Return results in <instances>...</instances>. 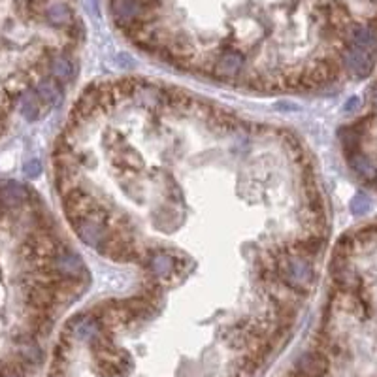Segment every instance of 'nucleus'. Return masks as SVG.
I'll return each instance as SVG.
<instances>
[{"instance_id": "obj_4", "label": "nucleus", "mask_w": 377, "mask_h": 377, "mask_svg": "<svg viewBox=\"0 0 377 377\" xmlns=\"http://www.w3.org/2000/svg\"><path fill=\"white\" fill-rule=\"evenodd\" d=\"M340 59L343 68L348 70L351 76L355 78H366L370 76V72L373 70V62H376V57L370 55L364 49L353 48V46H345V48L340 51Z\"/></svg>"}, {"instance_id": "obj_8", "label": "nucleus", "mask_w": 377, "mask_h": 377, "mask_svg": "<svg viewBox=\"0 0 377 377\" xmlns=\"http://www.w3.org/2000/svg\"><path fill=\"white\" fill-rule=\"evenodd\" d=\"M147 270H151L155 276L159 277H174L176 272V258L172 255H168L166 251H150L147 258Z\"/></svg>"}, {"instance_id": "obj_1", "label": "nucleus", "mask_w": 377, "mask_h": 377, "mask_svg": "<svg viewBox=\"0 0 377 377\" xmlns=\"http://www.w3.org/2000/svg\"><path fill=\"white\" fill-rule=\"evenodd\" d=\"M277 272H279V279H282L283 285L300 294V296L310 293V289L315 282V270L312 266V260L294 257V255L279 260Z\"/></svg>"}, {"instance_id": "obj_13", "label": "nucleus", "mask_w": 377, "mask_h": 377, "mask_svg": "<svg viewBox=\"0 0 377 377\" xmlns=\"http://www.w3.org/2000/svg\"><path fill=\"white\" fill-rule=\"evenodd\" d=\"M46 18L55 27H66V25L72 23V12H70V8L66 6L65 2H51L46 8Z\"/></svg>"}, {"instance_id": "obj_2", "label": "nucleus", "mask_w": 377, "mask_h": 377, "mask_svg": "<svg viewBox=\"0 0 377 377\" xmlns=\"http://www.w3.org/2000/svg\"><path fill=\"white\" fill-rule=\"evenodd\" d=\"M72 227L85 246L95 247L98 251H100V247L104 246V242H106L110 236L108 216H106V211L102 210L91 213L89 217H84V219L74 221Z\"/></svg>"}, {"instance_id": "obj_3", "label": "nucleus", "mask_w": 377, "mask_h": 377, "mask_svg": "<svg viewBox=\"0 0 377 377\" xmlns=\"http://www.w3.org/2000/svg\"><path fill=\"white\" fill-rule=\"evenodd\" d=\"M112 13H114L115 23L123 30L136 23L153 21L142 0H112Z\"/></svg>"}, {"instance_id": "obj_7", "label": "nucleus", "mask_w": 377, "mask_h": 377, "mask_svg": "<svg viewBox=\"0 0 377 377\" xmlns=\"http://www.w3.org/2000/svg\"><path fill=\"white\" fill-rule=\"evenodd\" d=\"M244 55L236 49H225L211 65V74L221 79H236L244 70Z\"/></svg>"}, {"instance_id": "obj_15", "label": "nucleus", "mask_w": 377, "mask_h": 377, "mask_svg": "<svg viewBox=\"0 0 377 377\" xmlns=\"http://www.w3.org/2000/svg\"><path fill=\"white\" fill-rule=\"evenodd\" d=\"M370 198L362 194V192L355 194L353 200H351V213H353V216H366V213L370 211Z\"/></svg>"}, {"instance_id": "obj_14", "label": "nucleus", "mask_w": 377, "mask_h": 377, "mask_svg": "<svg viewBox=\"0 0 377 377\" xmlns=\"http://www.w3.org/2000/svg\"><path fill=\"white\" fill-rule=\"evenodd\" d=\"M25 364L19 359L8 360L0 366V377H25Z\"/></svg>"}, {"instance_id": "obj_10", "label": "nucleus", "mask_w": 377, "mask_h": 377, "mask_svg": "<svg viewBox=\"0 0 377 377\" xmlns=\"http://www.w3.org/2000/svg\"><path fill=\"white\" fill-rule=\"evenodd\" d=\"M18 102H19V110H21V115H23L25 119L27 121L40 119L44 102L38 98V95L34 91H25V93H21Z\"/></svg>"}, {"instance_id": "obj_20", "label": "nucleus", "mask_w": 377, "mask_h": 377, "mask_svg": "<svg viewBox=\"0 0 377 377\" xmlns=\"http://www.w3.org/2000/svg\"><path fill=\"white\" fill-rule=\"evenodd\" d=\"M370 2H371V4H376V6H377V0H370Z\"/></svg>"}, {"instance_id": "obj_12", "label": "nucleus", "mask_w": 377, "mask_h": 377, "mask_svg": "<svg viewBox=\"0 0 377 377\" xmlns=\"http://www.w3.org/2000/svg\"><path fill=\"white\" fill-rule=\"evenodd\" d=\"M348 162H349V166H351V170H355L357 174L362 176L364 180L373 181V176H376V166H373V162L370 161V157L364 155L362 151H359V153L348 157Z\"/></svg>"}, {"instance_id": "obj_18", "label": "nucleus", "mask_w": 377, "mask_h": 377, "mask_svg": "<svg viewBox=\"0 0 377 377\" xmlns=\"http://www.w3.org/2000/svg\"><path fill=\"white\" fill-rule=\"evenodd\" d=\"M371 102H373V106L377 108V85L371 89Z\"/></svg>"}, {"instance_id": "obj_11", "label": "nucleus", "mask_w": 377, "mask_h": 377, "mask_svg": "<svg viewBox=\"0 0 377 377\" xmlns=\"http://www.w3.org/2000/svg\"><path fill=\"white\" fill-rule=\"evenodd\" d=\"M49 70H51V76H53L57 81L60 84H66V81H70L74 78V74H76V68H74V62L65 55H57L51 59L49 62Z\"/></svg>"}, {"instance_id": "obj_5", "label": "nucleus", "mask_w": 377, "mask_h": 377, "mask_svg": "<svg viewBox=\"0 0 377 377\" xmlns=\"http://www.w3.org/2000/svg\"><path fill=\"white\" fill-rule=\"evenodd\" d=\"M30 198H32V192L23 183H18V181L0 183V211L4 216L10 211L19 210L21 206L29 202Z\"/></svg>"}, {"instance_id": "obj_9", "label": "nucleus", "mask_w": 377, "mask_h": 377, "mask_svg": "<svg viewBox=\"0 0 377 377\" xmlns=\"http://www.w3.org/2000/svg\"><path fill=\"white\" fill-rule=\"evenodd\" d=\"M34 93L38 95V98L46 104V106H57L62 98V91H60V85L57 79L44 78L40 79L34 87Z\"/></svg>"}, {"instance_id": "obj_19", "label": "nucleus", "mask_w": 377, "mask_h": 377, "mask_svg": "<svg viewBox=\"0 0 377 377\" xmlns=\"http://www.w3.org/2000/svg\"><path fill=\"white\" fill-rule=\"evenodd\" d=\"M373 187L377 189V168H376V176H373Z\"/></svg>"}, {"instance_id": "obj_16", "label": "nucleus", "mask_w": 377, "mask_h": 377, "mask_svg": "<svg viewBox=\"0 0 377 377\" xmlns=\"http://www.w3.org/2000/svg\"><path fill=\"white\" fill-rule=\"evenodd\" d=\"M23 172H25V176L29 178V180H34V178H38V176H40V172H42V164H40V161H37V159L27 161L23 166Z\"/></svg>"}, {"instance_id": "obj_17", "label": "nucleus", "mask_w": 377, "mask_h": 377, "mask_svg": "<svg viewBox=\"0 0 377 377\" xmlns=\"http://www.w3.org/2000/svg\"><path fill=\"white\" fill-rule=\"evenodd\" d=\"M360 100L357 98V96H351L348 102H345V112H353L355 108H359Z\"/></svg>"}, {"instance_id": "obj_6", "label": "nucleus", "mask_w": 377, "mask_h": 377, "mask_svg": "<svg viewBox=\"0 0 377 377\" xmlns=\"http://www.w3.org/2000/svg\"><path fill=\"white\" fill-rule=\"evenodd\" d=\"M329 368L330 359L319 349L305 351L296 360V376L300 377H326Z\"/></svg>"}]
</instances>
